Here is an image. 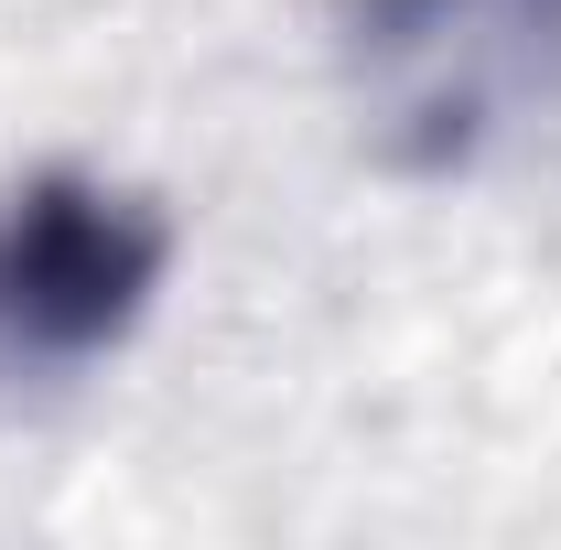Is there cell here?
<instances>
[{"label": "cell", "mask_w": 561, "mask_h": 550, "mask_svg": "<svg viewBox=\"0 0 561 550\" xmlns=\"http://www.w3.org/2000/svg\"><path fill=\"white\" fill-rule=\"evenodd\" d=\"M173 227L98 173H33L0 206V378H66L130 335L162 291Z\"/></svg>", "instance_id": "1"}, {"label": "cell", "mask_w": 561, "mask_h": 550, "mask_svg": "<svg viewBox=\"0 0 561 550\" xmlns=\"http://www.w3.org/2000/svg\"><path fill=\"white\" fill-rule=\"evenodd\" d=\"M561 44V0H356V55L421 119H476Z\"/></svg>", "instance_id": "2"}]
</instances>
